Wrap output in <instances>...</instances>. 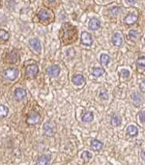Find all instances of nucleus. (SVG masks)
Returning <instances> with one entry per match:
<instances>
[{"label":"nucleus","mask_w":145,"mask_h":165,"mask_svg":"<svg viewBox=\"0 0 145 165\" xmlns=\"http://www.w3.org/2000/svg\"><path fill=\"white\" fill-rule=\"evenodd\" d=\"M3 75L5 78H7L9 80H15L17 79L18 76V70L16 69V68H9V69L4 71Z\"/></svg>","instance_id":"obj_1"},{"label":"nucleus","mask_w":145,"mask_h":165,"mask_svg":"<svg viewBox=\"0 0 145 165\" xmlns=\"http://www.w3.org/2000/svg\"><path fill=\"white\" fill-rule=\"evenodd\" d=\"M40 121H41V116H40L39 113L36 112H31L28 116H27V119H26V123L28 125H37Z\"/></svg>","instance_id":"obj_2"},{"label":"nucleus","mask_w":145,"mask_h":165,"mask_svg":"<svg viewBox=\"0 0 145 165\" xmlns=\"http://www.w3.org/2000/svg\"><path fill=\"white\" fill-rule=\"evenodd\" d=\"M39 71V67L37 65H29L27 68H26V76L27 77H35L37 75Z\"/></svg>","instance_id":"obj_3"},{"label":"nucleus","mask_w":145,"mask_h":165,"mask_svg":"<svg viewBox=\"0 0 145 165\" xmlns=\"http://www.w3.org/2000/svg\"><path fill=\"white\" fill-rule=\"evenodd\" d=\"M81 43H83V45L87 46H92L93 39H92V36L90 35V33L85 32V31L81 33Z\"/></svg>","instance_id":"obj_4"},{"label":"nucleus","mask_w":145,"mask_h":165,"mask_svg":"<svg viewBox=\"0 0 145 165\" xmlns=\"http://www.w3.org/2000/svg\"><path fill=\"white\" fill-rule=\"evenodd\" d=\"M111 43L115 46H121L122 43H123V38H122L121 34H120L119 32L114 33L111 37Z\"/></svg>","instance_id":"obj_5"},{"label":"nucleus","mask_w":145,"mask_h":165,"mask_svg":"<svg viewBox=\"0 0 145 165\" xmlns=\"http://www.w3.org/2000/svg\"><path fill=\"white\" fill-rule=\"evenodd\" d=\"M131 99H132V103L136 106H138L142 103L143 97L139 93H137V92H133V93L131 95Z\"/></svg>","instance_id":"obj_6"},{"label":"nucleus","mask_w":145,"mask_h":165,"mask_svg":"<svg viewBox=\"0 0 145 165\" xmlns=\"http://www.w3.org/2000/svg\"><path fill=\"white\" fill-rule=\"evenodd\" d=\"M47 72H48V75L49 76H51V77H56V76H58L59 74H60V67L57 66V65H52V66H51V67L48 68V71H47Z\"/></svg>","instance_id":"obj_7"},{"label":"nucleus","mask_w":145,"mask_h":165,"mask_svg":"<svg viewBox=\"0 0 145 165\" xmlns=\"http://www.w3.org/2000/svg\"><path fill=\"white\" fill-rule=\"evenodd\" d=\"M137 19H138V17L137 16V14H127V16L124 17L123 21H124V23L128 24V25H131V24L136 23L137 21Z\"/></svg>","instance_id":"obj_8"},{"label":"nucleus","mask_w":145,"mask_h":165,"mask_svg":"<svg viewBox=\"0 0 145 165\" xmlns=\"http://www.w3.org/2000/svg\"><path fill=\"white\" fill-rule=\"evenodd\" d=\"M44 133H46L47 135H48V136H52V135H54V132H55V129H54V127L51 124V123H46L44 124Z\"/></svg>","instance_id":"obj_9"},{"label":"nucleus","mask_w":145,"mask_h":165,"mask_svg":"<svg viewBox=\"0 0 145 165\" xmlns=\"http://www.w3.org/2000/svg\"><path fill=\"white\" fill-rule=\"evenodd\" d=\"M51 156L49 154H44V156H41L40 157H38V159L36 160V164H39V165H47V164H49L51 162Z\"/></svg>","instance_id":"obj_10"},{"label":"nucleus","mask_w":145,"mask_h":165,"mask_svg":"<svg viewBox=\"0 0 145 165\" xmlns=\"http://www.w3.org/2000/svg\"><path fill=\"white\" fill-rule=\"evenodd\" d=\"M30 46H31V47L33 48L34 51L36 52H40L42 50V46H41V43H40V41L38 40V39H31L29 42Z\"/></svg>","instance_id":"obj_11"},{"label":"nucleus","mask_w":145,"mask_h":165,"mask_svg":"<svg viewBox=\"0 0 145 165\" xmlns=\"http://www.w3.org/2000/svg\"><path fill=\"white\" fill-rule=\"evenodd\" d=\"M72 81H73V83L74 85L82 86L84 83H85V78H84V76L81 75H74L72 78Z\"/></svg>","instance_id":"obj_12"},{"label":"nucleus","mask_w":145,"mask_h":165,"mask_svg":"<svg viewBox=\"0 0 145 165\" xmlns=\"http://www.w3.org/2000/svg\"><path fill=\"white\" fill-rule=\"evenodd\" d=\"M15 99L17 100H21L26 96V91L22 88H17L15 90Z\"/></svg>","instance_id":"obj_13"},{"label":"nucleus","mask_w":145,"mask_h":165,"mask_svg":"<svg viewBox=\"0 0 145 165\" xmlns=\"http://www.w3.org/2000/svg\"><path fill=\"white\" fill-rule=\"evenodd\" d=\"M101 27V21L97 18H92L90 19L89 21V28L91 30H98V29Z\"/></svg>","instance_id":"obj_14"},{"label":"nucleus","mask_w":145,"mask_h":165,"mask_svg":"<svg viewBox=\"0 0 145 165\" xmlns=\"http://www.w3.org/2000/svg\"><path fill=\"white\" fill-rule=\"evenodd\" d=\"M94 119V114L91 111H88V112H85L82 116V122L83 123H90L92 122Z\"/></svg>","instance_id":"obj_15"},{"label":"nucleus","mask_w":145,"mask_h":165,"mask_svg":"<svg viewBox=\"0 0 145 165\" xmlns=\"http://www.w3.org/2000/svg\"><path fill=\"white\" fill-rule=\"evenodd\" d=\"M127 133L130 135V136H136L138 133V129L136 127V125H131L127 128Z\"/></svg>","instance_id":"obj_16"},{"label":"nucleus","mask_w":145,"mask_h":165,"mask_svg":"<svg viewBox=\"0 0 145 165\" xmlns=\"http://www.w3.org/2000/svg\"><path fill=\"white\" fill-rule=\"evenodd\" d=\"M103 146H104L103 143L97 139H94L91 142V148L94 150V151H100V150L103 148Z\"/></svg>","instance_id":"obj_17"},{"label":"nucleus","mask_w":145,"mask_h":165,"mask_svg":"<svg viewBox=\"0 0 145 165\" xmlns=\"http://www.w3.org/2000/svg\"><path fill=\"white\" fill-rule=\"evenodd\" d=\"M122 120H121V117L118 115H113L111 117V120H110V123L113 127H118V125L121 124Z\"/></svg>","instance_id":"obj_18"},{"label":"nucleus","mask_w":145,"mask_h":165,"mask_svg":"<svg viewBox=\"0 0 145 165\" xmlns=\"http://www.w3.org/2000/svg\"><path fill=\"white\" fill-rule=\"evenodd\" d=\"M100 61H101V64L103 66H107L109 62H110V57L107 54H102L101 57H100Z\"/></svg>","instance_id":"obj_19"},{"label":"nucleus","mask_w":145,"mask_h":165,"mask_svg":"<svg viewBox=\"0 0 145 165\" xmlns=\"http://www.w3.org/2000/svg\"><path fill=\"white\" fill-rule=\"evenodd\" d=\"M129 37L132 41L133 42H137L138 38H139V33L137 30H130L129 32Z\"/></svg>","instance_id":"obj_20"},{"label":"nucleus","mask_w":145,"mask_h":165,"mask_svg":"<svg viewBox=\"0 0 145 165\" xmlns=\"http://www.w3.org/2000/svg\"><path fill=\"white\" fill-rule=\"evenodd\" d=\"M38 17L40 19H42V21H47V19L49 18V14L46 10H42V11H40L38 13Z\"/></svg>","instance_id":"obj_21"},{"label":"nucleus","mask_w":145,"mask_h":165,"mask_svg":"<svg viewBox=\"0 0 145 165\" xmlns=\"http://www.w3.org/2000/svg\"><path fill=\"white\" fill-rule=\"evenodd\" d=\"M104 74V70L103 69V68H94V69L92 70V75L96 77L101 76Z\"/></svg>","instance_id":"obj_22"},{"label":"nucleus","mask_w":145,"mask_h":165,"mask_svg":"<svg viewBox=\"0 0 145 165\" xmlns=\"http://www.w3.org/2000/svg\"><path fill=\"white\" fill-rule=\"evenodd\" d=\"M8 115V108L3 104H0V118H4Z\"/></svg>","instance_id":"obj_23"},{"label":"nucleus","mask_w":145,"mask_h":165,"mask_svg":"<svg viewBox=\"0 0 145 165\" xmlns=\"http://www.w3.org/2000/svg\"><path fill=\"white\" fill-rule=\"evenodd\" d=\"M9 33L4 30V29H0V39L3 41H8L9 40Z\"/></svg>","instance_id":"obj_24"},{"label":"nucleus","mask_w":145,"mask_h":165,"mask_svg":"<svg viewBox=\"0 0 145 165\" xmlns=\"http://www.w3.org/2000/svg\"><path fill=\"white\" fill-rule=\"evenodd\" d=\"M137 64L138 69H141V68H144L145 69V57H139L137 61Z\"/></svg>","instance_id":"obj_25"},{"label":"nucleus","mask_w":145,"mask_h":165,"mask_svg":"<svg viewBox=\"0 0 145 165\" xmlns=\"http://www.w3.org/2000/svg\"><path fill=\"white\" fill-rule=\"evenodd\" d=\"M81 157H82L83 160L88 161L89 159H91V158H92V154H91V153L88 152V151H84V152L82 153V154H81Z\"/></svg>","instance_id":"obj_26"},{"label":"nucleus","mask_w":145,"mask_h":165,"mask_svg":"<svg viewBox=\"0 0 145 165\" xmlns=\"http://www.w3.org/2000/svg\"><path fill=\"white\" fill-rule=\"evenodd\" d=\"M100 98H101L102 100H107L108 99V93L106 90L101 91L100 92Z\"/></svg>","instance_id":"obj_27"},{"label":"nucleus","mask_w":145,"mask_h":165,"mask_svg":"<svg viewBox=\"0 0 145 165\" xmlns=\"http://www.w3.org/2000/svg\"><path fill=\"white\" fill-rule=\"evenodd\" d=\"M121 75H122V77H124V78H129L130 77V71H128V70H126V69H123V70H121Z\"/></svg>","instance_id":"obj_28"},{"label":"nucleus","mask_w":145,"mask_h":165,"mask_svg":"<svg viewBox=\"0 0 145 165\" xmlns=\"http://www.w3.org/2000/svg\"><path fill=\"white\" fill-rule=\"evenodd\" d=\"M110 13L112 14V16H117L120 13V8L119 7H113L110 9Z\"/></svg>","instance_id":"obj_29"},{"label":"nucleus","mask_w":145,"mask_h":165,"mask_svg":"<svg viewBox=\"0 0 145 165\" xmlns=\"http://www.w3.org/2000/svg\"><path fill=\"white\" fill-rule=\"evenodd\" d=\"M138 116H139V119H140L141 122L145 123V111H141V112H139Z\"/></svg>","instance_id":"obj_30"},{"label":"nucleus","mask_w":145,"mask_h":165,"mask_svg":"<svg viewBox=\"0 0 145 165\" xmlns=\"http://www.w3.org/2000/svg\"><path fill=\"white\" fill-rule=\"evenodd\" d=\"M139 88H140V91L142 93H145V80L141 81V83L139 84Z\"/></svg>","instance_id":"obj_31"},{"label":"nucleus","mask_w":145,"mask_h":165,"mask_svg":"<svg viewBox=\"0 0 145 165\" xmlns=\"http://www.w3.org/2000/svg\"><path fill=\"white\" fill-rule=\"evenodd\" d=\"M137 1V0H127V2L130 3V4H134Z\"/></svg>","instance_id":"obj_32"},{"label":"nucleus","mask_w":145,"mask_h":165,"mask_svg":"<svg viewBox=\"0 0 145 165\" xmlns=\"http://www.w3.org/2000/svg\"><path fill=\"white\" fill-rule=\"evenodd\" d=\"M48 1H49V2H53V1H55V0H48Z\"/></svg>","instance_id":"obj_33"},{"label":"nucleus","mask_w":145,"mask_h":165,"mask_svg":"<svg viewBox=\"0 0 145 165\" xmlns=\"http://www.w3.org/2000/svg\"><path fill=\"white\" fill-rule=\"evenodd\" d=\"M144 41H145V39H144Z\"/></svg>","instance_id":"obj_34"}]
</instances>
